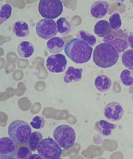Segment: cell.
I'll list each match as a JSON object with an SVG mask.
<instances>
[{
	"label": "cell",
	"instance_id": "603a6c76",
	"mask_svg": "<svg viewBox=\"0 0 133 159\" xmlns=\"http://www.w3.org/2000/svg\"><path fill=\"white\" fill-rule=\"evenodd\" d=\"M77 37L78 39L86 42L92 46H94L96 43L97 40L95 36L85 31H78L77 34Z\"/></svg>",
	"mask_w": 133,
	"mask_h": 159
},
{
	"label": "cell",
	"instance_id": "8fae6325",
	"mask_svg": "<svg viewBox=\"0 0 133 159\" xmlns=\"http://www.w3.org/2000/svg\"><path fill=\"white\" fill-rule=\"evenodd\" d=\"M124 111L122 106L117 102H111L107 104L104 109V115L108 120L117 121L122 118Z\"/></svg>",
	"mask_w": 133,
	"mask_h": 159
},
{
	"label": "cell",
	"instance_id": "e0dca14e",
	"mask_svg": "<svg viewBox=\"0 0 133 159\" xmlns=\"http://www.w3.org/2000/svg\"><path fill=\"white\" fill-rule=\"evenodd\" d=\"M33 44L28 41H23L18 44L17 51L21 57L27 58L31 57L34 52Z\"/></svg>",
	"mask_w": 133,
	"mask_h": 159
},
{
	"label": "cell",
	"instance_id": "cb8c5ba5",
	"mask_svg": "<svg viewBox=\"0 0 133 159\" xmlns=\"http://www.w3.org/2000/svg\"><path fill=\"white\" fill-rule=\"evenodd\" d=\"M120 78L125 85L127 86L133 85V70L126 69L121 72Z\"/></svg>",
	"mask_w": 133,
	"mask_h": 159
},
{
	"label": "cell",
	"instance_id": "7402d4cb",
	"mask_svg": "<svg viewBox=\"0 0 133 159\" xmlns=\"http://www.w3.org/2000/svg\"><path fill=\"white\" fill-rule=\"evenodd\" d=\"M122 61V64L126 67L133 70V49H129L123 53Z\"/></svg>",
	"mask_w": 133,
	"mask_h": 159
},
{
	"label": "cell",
	"instance_id": "9c48e42d",
	"mask_svg": "<svg viewBox=\"0 0 133 159\" xmlns=\"http://www.w3.org/2000/svg\"><path fill=\"white\" fill-rule=\"evenodd\" d=\"M18 151L16 143L10 137H3L0 139V159H11L15 158Z\"/></svg>",
	"mask_w": 133,
	"mask_h": 159
},
{
	"label": "cell",
	"instance_id": "4fadbf2b",
	"mask_svg": "<svg viewBox=\"0 0 133 159\" xmlns=\"http://www.w3.org/2000/svg\"><path fill=\"white\" fill-rule=\"evenodd\" d=\"M64 42L59 37H55L49 39L46 43V47L49 52L58 54L64 50L65 47Z\"/></svg>",
	"mask_w": 133,
	"mask_h": 159
},
{
	"label": "cell",
	"instance_id": "44dd1931",
	"mask_svg": "<svg viewBox=\"0 0 133 159\" xmlns=\"http://www.w3.org/2000/svg\"><path fill=\"white\" fill-rule=\"evenodd\" d=\"M56 24L58 32L63 35L67 34L70 31L72 25L66 18H60L57 20Z\"/></svg>",
	"mask_w": 133,
	"mask_h": 159
},
{
	"label": "cell",
	"instance_id": "ac0fdd59",
	"mask_svg": "<svg viewBox=\"0 0 133 159\" xmlns=\"http://www.w3.org/2000/svg\"><path fill=\"white\" fill-rule=\"evenodd\" d=\"M13 32L18 37H25L29 35L30 31L28 25L22 21L19 20L15 23L13 25Z\"/></svg>",
	"mask_w": 133,
	"mask_h": 159
},
{
	"label": "cell",
	"instance_id": "7c38bea8",
	"mask_svg": "<svg viewBox=\"0 0 133 159\" xmlns=\"http://www.w3.org/2000/svg\"><path fill=\"white\" fill-rule=\"evenodd\" d=\"M109 9L110 5L108 2L98 1L93 4L90 9V13L94 18H102L108 12Z\"/></svg>",
	"mask_w": 133,
	"mask_h": 159
},
{
	"label": "cell",
	"instance_id": "4316f807",
	"mask_svg": "<svg viewBox=\"0 0 133 159\" xmlns=\"http://www.w3.org/2000/svg\"><path fill=\"white\" fill-rule=\"evenodd\" d=\"M45 121L43 117L36 116L32 119L30 125L32 127L36 129H40L45 126Z\"/></svg>",
	"mask_w": 133,
	"mask_h": 159
},
{
	"label": "cell",
	"instance_id": "2e32d148",
	"mask_svg": "<svg viewBox=\"0 0 133 159\" xmlns=\"http://www.w3.org/2000/svg\"><path fill=\"white\" fill-rule=\"evenodd\" d=\"M116 125L104 120L98 121L95 124V128L102 135L108 136L111 135L113 130L115 129Z\"/></svg>",
	"mask_w": 133,
	"mask_h": 159
},
{
	"label": "cell",
	"instance_id": "83f0119b",
	"mask_svg": "<svg viewBox=\"0 0 133 159\" xmlns=\"http://www.w3.org/2000/svg\"><path fill=\"white\" fill-rule=\"evenodd\" d=\"M32 155L31 151L30 150L27 146L21 147L17 152L16 158L19 159H28Z\"/></svg>",
	"mask_w": 133,
	"mask_h": 159
},
{
	"label": "cell",
	"instance_id": "8992f818",
	"mask_svg": "<svg viewBox=\"0 0 133 159\" xmlns=\"http://www.w3.org/2000/svg\"><path fill=\"white\" fill-rule=\"evenodd\" d=\"M38 10L43 18L55 19L61 15L63 5L60 0H40Z\"/></svg>",
	"mask_w": 133,
	"mask_h": 159
},
{
	"label": "cell",
	"instance_id": "ffe728a7",
	"mask_svg": "<svg viewBox=\"0 0 133 159\" xmlns=\"http://www.w3.org/2000/svg\"><path fill=\"white\" fill-rule=\"evenodd\" d=\"M43 139L41 133L38 132H35L31 133L27 142L28 148L31 152L36 150L38 144Z\"/></svg>",
	"mask_w": 133,
	"mask_h": 159
},
{
	"label": "cell",
	"instance_id": "9a60e30c",
	"mask_svg": "<svg viewBox=\"0 0 133 159\" xmlns=\"http://www.w3.org/2000/svg\"><path fill=\"white\" fill-rule=\"evenodd\" d=\"M83 71V69L81 68H75L72 66L69 67L64 76V82L69 83L80 80Z\"/></svg>",
	"mask_w": 133,
	"mask_h": 159
},
{
	"label": "cell",
	"instance_id": "7a4b0ae2",
	"mask_svg": "<svg viewBox=\"0 0 133 159\" xmlns=\"http://www.w3.org/2000/svg\"><path fill=\"white\" fill-rule=\"evenodd\" d=\"M119 57L118 51L108 43H102L97 45L93 52V61L97 66L108 68L117 62Z\"/></svg>",
	"mask_w": 133,
	"mask_h": 159
},
{
	"label": "cell",
	"instance_id": "484cf974",
	"mask_svg": "<svg viewBox=\"0 0 133 159\" xmlns=\"http://www.w3.org/2000/svg\"><path fill=\"white\" fill-rule=\"evenodd\" d=\"M12 11V8L10 4H6L1 6L0 10V25L10 17Z\"/></svg>",
	"mask_w": 133,
	"mask_h": 159
},
{
	"label": "cell",
	"instance_id": "277c9868",
	"mask_svg": "<svg viewBox=\"0 0 133 159\" xmlns=\"http://www.w3.org/2000/svg\"><path fill=\"white\" fill-rule=\"evenodd\" d=\"M53 135L59 146L65 149L71 148L76 141V133L74 129L69 125L58 126L54 130Z\"/></svg>",
	"mask_w": 133,
	"mask_h": 159
},
{
	"label": "cell",
	"instance_id": "d4e9b609",
	"mask_svg": "<svg viewBox=\"0 0 133 159\" xmlns=\"http://www.w3.org/2000/svg\"><path fill=\"white\" fill-rule=\"evenodd\" d=\"M109 21L112 31H116L120 30L122 25V21L119 14L114 13L109 18Z\"/></svg>",
	"mask_w": 133,
	"mask_h": 159
},
{
	"label": "cell",
	"instance_id": "3957f363",
	"mask_svg": "<svg viewBox=\"0 0 133 159\" xmlns=\"http://www.w3.org/2000/svg\"><path fill=\"white\" fill-rule=\"evenodd\" d=\"M9 137L16 143L21 144L26 142L31 134V129L28 124L23 120H16L9 126Z\"/></svg>",
	"mask_w": 133,
	"mask_h": 159
},
{
	"label": "cell",
	"instance_id": "f1b7e54d",
	"mask_svg": "<svg viewBox=\"0 0 133 159\" xmlns=\"http://www.w3.org/2000/svg\"><path fill=\"white\" fill-rule=\"evenodd\" d=\"M128 45L133 49V32L131 33L128 38Z\"/></svg>",
	"mask_w": 133,
	"mask_h": 159
},
{
	"label": "cell",
	"instance_id": "f546056e",
	"mask_svg": "<svg viewBox=\"0 0 133 159\" xmlns=\"http://www.w3.org/2000/svg\"><path fill=\"white\" fill-rule=\"evenodd\" d=\"M42 157L39 155H31L30 156V157L28 159H43V157Z\"/></svg>",
	"mask_w": 133,
	"mask_h": 159
},
{
	"label": "cell",
	"instance_id": "ba28073f",
	"mask_svg": "<svg viewBox=\"0 0 133 159\" xmlns=\"http://www.w3.org/2000/svg\"><path fill=\"white\" fill-rule=\"evenodd\" d=\"M128 34L121 29L116 31H112L108 36L103 39L105 43L112 45L118 52H124L128 46Z\"/></svg>",
	"mask_w": 133,
	"mask_h": 159
},
{
	"label": "cell",
	"instance_id": "5bb4252c",
	"mask_svg": "<svg viewBox=\"0 0 133 159\" xmlns=\"http://www.w3.org/2000/svg\"><path fill=\"white\" fill-rule=\"evenodd\" d=\"M94 32L98 36L105 38L111 34L112 32L111 27L107 21L100 20L95 24Z\"/></svg>",
	"mask_w": 133,
	"mask_h": 159
},
{
	"label": "cell",
	"instance_id": "d6986e66",
	"mask_svg": "<svg viewBox=\"0 0 133 159\" xmlns=\"http://www.w3.org/2000/svg\"><path fill=\"white\" fill-rule=\"evenodd\" d=\"M111 85V79L106 75L100 76L95 79V85L100 92H105L108 91L110 88Z\"/></svg>",
	"mask_w": 133,
	"mask_h": 159
},
{
	"label": "cell",
	"instance_id": "5b68a950",
	"mask_svg": "<svg viewBox=\"0 0 133 159\" xmlns=\"http://www.w3.org/2000/svg\"><path fill=\"white\" fill-rule=\"evenodd\" d=\"M57 143L48 137L40 142L37 150L39 155L45 159H57L61 155L62 150Z\"/></svg>",
	"mask_w": 133,
	"mask_h": 159
},
{
	"label": "cell",
	"instance_id": "52a82bcc",
	"mask_svg": "<svg viewBox=\"0 0 133 159\" xmlns=\"http://www.w3.org/2000/svg\"><path fill=\"white\" fill-rule=\"evenodd\" d=\"M37 35L40 38L47 40L55 37L58 32L56 23L50 19L40 20L36 26Z\"/></svg>",
	"mask_w": 133,
	"mask_h": 159
},
{
	"label": "cell",
	"instance_id": "6da1fadb",
	"mask_svg": "<svg viewBox=\"0 0 133 159\" xmlns=\"http://www.w3.org/2000/svg\"><path fill=\"white\" fill-rule=\"evenodd\" d=\"M93 51L92 46L86 42L74 38L64 48L67 57L76 64H84L91 59Z\"/></svg>",
	"mask_w": 133,
	"mask_h": 159
},
{
	"label": "cell",
	"instance_id": "30bf717a",
	"mask_svg": "<svg viewBox=\"0 0 133 159\" xmlns=\"http://www.w3.org/2000/svg\"><path fill=\"white\" fill-rule=\"evenodd\" d=\"M67 61L62 54L50 55L46 60V66L48 70L52 73H59L64 72Z\"/></svg>",
	"mask_w": 133,
	"mask_h": 159
}]
</instances>
